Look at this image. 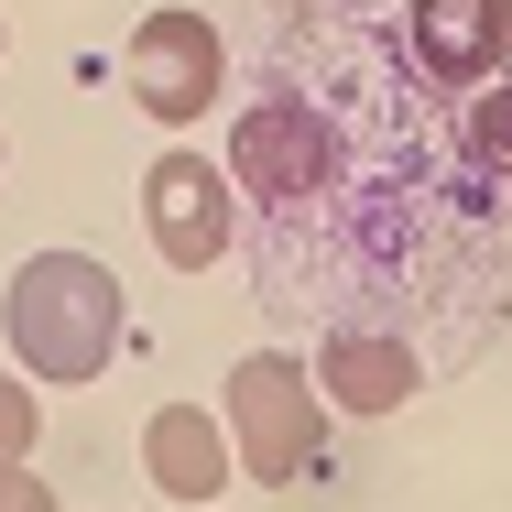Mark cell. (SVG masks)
I'll use <instances>...</instances> for the list:
<instances>
[{
  "instance_id": "6da1fadb",
  "label": "cell",
  "mask_w": 512,
  "mask_h": 512,
  "mask_svg": "<svg viewBox=\"0 0 512 512\" xmlns=\"http://www.w3.org/2000/svg\"><path fill=\"white\" fill-rule=\"evenodd\" d=\"M120 273L88 251H33L11 284H0V338L33 382H99L120 360Z\"/></svg>"
},
{
  "instance_id": "7a4b0ae2",
  "label": "cell",
  "mask_w": 512,
  "mask_h": 512,
  "mask_svg": "<svg viewBox=\"0 0 512 512\" xmlns=\"http://www.w3.org/2000/svg\"><path fill=\"white\" fill-rule=\"evenodd\" d=\"M218 425H229V458L240 480L262 491H306L327 469V393H316V360H284V349H251L218 393Z\"/></svg>"
},
{
  "instance_id": "3957f363",
  "label": "cell",
  "mask_w": 512,
  "mask_h": 512,
  "mask_svg": "<svg viewBox=\"0 0 512 512\" xmlns=\"http://www.w3.org/2000/svg\"><path fill=\"white\" fill-rule=\"evenodd\" d=\"M229 186H251L262 207H306L338 186V120L316 99H295L284 77L273 88H251L240 109V131H229Z\"/></svg>"
},
{
  "instance_id": "277c9868",
  "label": "cell",
  "mask_w": 512,
  "mask_h": 512,
  "mask_svg": "<svg viewBox=\"0 0 512 512\" xmlns=\"http://www.w3.org/2000/svg\"><path fill=\"white\" fill-rule=\"evenodd\" d=\"M120 88H131L142 120L186 131V120L218 109V88H229V44H218V22H207V11H142L131 44H120Z\"/></svg>"
},
{
  "instance_id": "5b68a950",
  "label": "cell",
  "mask_w": 512,
  "mask_h": 512,
  "mask_svg": "<svg viewBox=\"0 0 512 512\" xmlns=\"http://www.w3.org/2000/svg\"><path fill=\"white\" fill-rule=\"evenodd\" d=\"M142 229H153V251L175 262V273H207V262H229V240H240V197H229V175L207 164V153H164L153 175H142Z\"/></svg>"
},
{
  "instance_id": "8992f818",
  "label": "cell",
  "mask_w": 512,
  "mask_h": 512,
  "mask_svg": "<svg viewBox=\"0 0 512 512\" xmlns=\"http://www.w3.org/2000/svg\"><path fill=\"white\" fill-rule=\"evenodd\" d=\"M404 44H414V66H425L436 88H491V77L512 66V22L491 11V0H414Z\"/></svg>"
},
{
  "instance_id": "52a82bcc",
  "label": "cell",
  "mask_w": 512,
  "mask_h": 512,
  "mask_svg": "<svg viewBox=\"0 0 512 512\" xmlns=\"http://www.w3.org/2000/svg\"><path fill=\"white\" fill-rule=\"evenodd\" d=\"M316 393H327V414H404L425 393V360L382 327H338L316 349Z\"/></svg>"
},
{
  "instance_id": "ba28073f",
  "label": "cell",
  "mask_w": 512,
  "mask_h": 512,
  "mask_svg": "<svg viewBox=\"0 0 512 512\" xmlns=\"http://www.w3.org/2000/svg\"><path fill=\"white\" fill-rule=\"evenodd\" d=\"M142 480L164 491V502H218L229 480H240V458H229V425L197 404H164L142 425Z\"/></svg>"
},
{
  "instance_id": "9c48e42d",
  "label": "cell",
  "mask_w": 512,
  "mask_h": 512,
  "mask_svg": "<svg viewBox=\"0 0 512 512\" xmlns=\"http://www.w3.org/2000/svg\"><path fill=\"white\" fill-rule=\"evenodd\" d=\"M480 109H458V131H469V153L491 164V175H512V66L491 77V88H469Z\"/></svg>"
},
{
  "instance_id": "30bf717a",
  "label": "cell",
  "mask_w": 512,
  "mask_h": 512,
  "mask_svg": "<svg viewBox=\"0 0 512 512\" xmlns=\"http://www.w3.org/2000/svg\"><path fill=\"white\" fill-rule=\"evenodd\" d=\"M44 414H33V371H0V458H33Z\"/></svg>"
},
{
  "instance_id": "8fae6325",
  "label": "cell",
  "mask_w": 512,
  "mask_h": 512,
  "mask_svg": "<svg viewBox=\"0 0 512 512\" xmlns=\"http://www.w3.org/2000/svg\"><path fill=\"white\" fill-rule=\"evenodd\" d=\"M0 502H11V512H44V502H55V491H44V480H33L22 458H0Z\"/></svg>"
},
{
  "instance_id": "7c38bea8",
  "label": "cell",
  "mask_w": 512,
  "mask_h": 512,
  "mask_svg": "<svg viewBox=\"0 0 512 512\" xmlns=\"http://www.w3.org/2000/svg\"><path fill=\"white\" fill-rule=\"evenodd\" d=\"M491 11H502V22H512V0H491Z\"/></svg>"
},
{
  "instance_id": "4fadbf2b",
  "label": "cell",
  "mask_w": 512,
  "mask_h": 512,
  "mask_svg": "<svg viewBox=\"0 0 512 512\" xmlns=\"http://www.w3.org/2000/svg\"><path fill=\"white\" fill-rule=\"evenodd\" d=\"M0 44H11V22H0Z\"/></svg>"
}]
</instances>
